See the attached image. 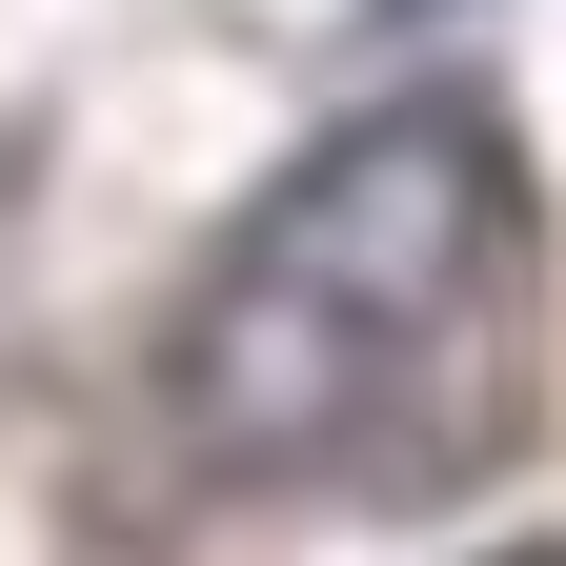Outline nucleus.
Returning a JSON list of instances; mask_svg holds the SVG:
<instances>
[{
	"mask_svg": "<svg viewBox=\"0 0 566 566\" xmlns=\"http://www.w3.org/2000/svg\"><path fill=\"white\" fill-rule=\"evenodd\" d=\"M202 485L446 506L526 405V163L485 102H385L304 142L163 344Z\"/></svg>",
	"mask_w": 566,
	"mask_h": 566,
	"instance_id": "1",
	"label": "nucleus"
},
{
	"mask_svg": "<svg viewBox=\"0 0 566 566\" xmlns=\"http://www.w3.org/2000/svg\"><path fill=\"white\" fill-rule=\"evenodd\" d=\"M506 566H566V546H506Z\"/></svg>",
	"mask_w": 566,
	"mask_h": 566,
	"instance_id": "2",
	"label": "nucleus"
}]
</instances>
